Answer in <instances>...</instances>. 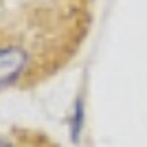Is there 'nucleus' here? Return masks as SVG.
I'll return each instance as SVG.
<instances>
[{
    "instance_id": "1",
    "label": "nucleus",
    "mask_w": 147,
    "mask_h": 147,
    "mask_svg": "<svg viewBox=\"0 0 147 147\" xmlns=\"http://www.w3.org/2000/svg\"><path fill=\"white\" fill-rule=\"evenodd\" d=\"M31 66V55L22 44H0V92L16 86Z\"/></svg>"
},
{
    "instance_id": "3",
    "label": "nucleus",
    "mask_w": 147,
    "mask_h": 147,
    "mask_svg": "<svg viewBox=\"0 0 147 147\" xmlns=\"http://www.w3.org/2000/svg\"><path fill=\"white\" fill-rule=\"evenodd\" d=\"M0 147H16V145H13V143L9 141L7 136H2V134H0Z\"/></svg>"
},
{
    "instance_id": "2",
    "label": "nucleus",
    "mask_w": 147,
    "mask_h": 147,
    "mask_svg": "<svg viewBox=\"0 0 147 147\" xmlns=\"http://www.w3.org/2000/svg\"><path fill=\"white\" fill-rule=\"evenodd\" d=\"M84 129H86V99L75 97L70 112H68V136L73 145H79L84 138Z\"/></svg>"
}]
</instances>
